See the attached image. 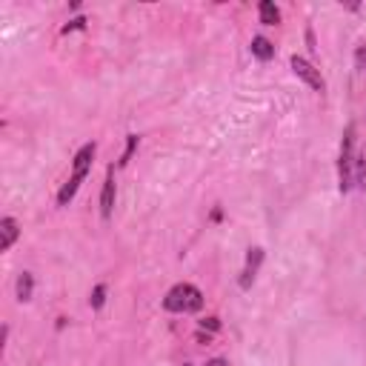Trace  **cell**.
I'll use <instances>...</instances> for the list:
<instances>
[{
	"label": "cell",
	"mask_w": 366,
	"mask_h": 366,
	"mask_svg": "<svg viewBox=\"0 0 366 366\" xmlns=\"http://www.w3.org/2000/svg\"><path fill=\"white\" fill-rule=\"evenodd\" d=\"M201 306H203V292L192 284H177L163 298L166 312H198Z\"/></svg>",
	"instance_id": "obj_1"
},
{
	"label": "cell",
	"mask_w": 366,
	"mask_h": 366,
	"mask_svg": "<svg viewBox=\"0 0 366 366\" xmlns=\"http://www.w3.org/2000/svg\"><path fill=\"white\" fill-rule=\"evenodd\" d=\"M355 126H346L343 144H341V160H338V175H341V192H349L355 187Z\"/></svg>",
	"instance_id": "obj_2"
},
{
	"label": "cell",
	"mask_w": 366,
	"mask_h": 366,
	"mask_svg": "<svg viewBox=\"0 0 366 366\" xmlns=\"http://www.w3.org/2000/svg\"><path fill=\"white\" fill-rule=\"evenodd\" d=\"M292 69H295V75L309 86V89H315V92H324L327 89V83H324V77H320V72L309 63V61H303V58H292Z\"/></svg>",
	"instance_id": "obj_3"
},
{
	"label": "cell",
	"mask_w": 366,
	"mask_h": 366,
	"mask_svg": "<svg viewBox=\"0 0 366 366\" xmlns=\"http://www.w3.org/2000/svg\"><path fill=\"white\" fill-rule=\"evenodd\" d=\"M92 158H95V144H86V146L75 155L72 175H75V177H80V180H86V175H89V169H92Z\"/></svg>",
	"instance_id": "obj_4"
},
{
	"label": "cell",
	"mask_w": 366,
	"mask_h": 366,
	"mask_svg": "<svg viewBox=\"0 0 366 366\" xmlns=\"http://www.w3.org/2000/svg\"><path fill=\"white\" fill-rule=\"evenodd\" d=\"M112 209H115V169H109V175L103 180V192H101V215H103V220L112 217Z\"/></svg>",
	"instance_id": "obj_5"
},
{
	"label": "cell",
	"mask_w": 366,
	"mask_h": 366,
	"mask_svg": "<svg viewBox=\"0 0 366 366\" xmlns=\"http://www.w3.org/2000/svg\"><path fill=\"white\" fill-rule=\"evenodd\" d=\"M18 235H20V229H18L15 217H4V220H0V249L9 252L12 244L18 241Z\"/></svg>",
	"instance_id": "obj_6"
},
{
	"label": "cell",
	"mask_w": 366,
	"mask_h": 366,
	"mask_svg": "<svg viewBox=\"0 0 366 366\" xmlns=\"http://www.w3.org/2000/svg\"><path fill=\"white\" fill-rule=\"evenodd\" d=\"M260 260H263V249H249V258H246V269H244V274H241V289H249L252 286V281H255V272H258V266H260Z\"/></svg>",
	"instance_id": "obj_7"
},
{
	"label": "cell",
	"mask_w": 366,
	"mask_h": 366,
	"mask_svg": "<svg viewBox=\"0 0 366 366\" xmlns=\"http://www.w3.org/2000/svg\"><path fill=\"white\" fill-rule=\"evenodd\" d=\"M258 12H260V23L263 26H278L281 23V9L272 4V0H263V4L258 6Z\"/></svg>",
	"instance_id": "obj_8"
},
{
	"label": "cell",
	"mask_w": 366,
	"mask_h": 366,
	"mask_svg": "<svg viewBox=\"0 0 366 366\" xmlns=\"http://www.w3.org/2000/svg\"><path fill=\"white\" fill-rule=\"evenodd\" d=\"M252 55L258 61H272L274 58V46L266 37H252Z\"/></svg>",
	"instance_id": "obj_9"
},
{
	"label": "cell",
	"mask_w": 366,
	"mask_h": 366,
	"mask_svg": "<svg viewBox=\"0 0 366 366\" xmlns=\"http://www.w3.org/2000/svg\"><path fill=\"white\" fill-rule=\"evenodd\" d=\"M80 183H83V180H80V177H75V175L63 183V189L58 192V203H61V206H69V201H72V198L77 195V189H80Z\"/></svg>",
	"instance_id": "obj_10"
},
{
	"label": "cell",
	"mask_w": 366,
	"mask_h": 366,
	"mask_svg": "<svg viewBox=\"0 0 366 366\" xmlns=\"http://www.w3.org/2000/svg\"><path fill=\"white\" fill-rule=\"evenodd\" d=\"M32 289H34L32 274H29V272H23L20 278H18V298H20V301H29V298H32Z\"/></svg>",
	"instance_id": "obj_11"
},
{
	"label": "cell",
	"mask_w": 366,
	"mask_h": 366,
	"mask_svg": "<svg viewBox=\"0 0 366 366\" xmlns=\"http://www.w3.org/2000/svg\"><path fill=\"white\" fill-rule=\"evenodd\" d=\"M103 301H106V286H95V292H92V298H89L92 309H101Z\"/></svg>",
	"instance_id": "obj_12"
},
{
	"label": "cell",
	"mask_w": 366,
	"mask_h": 366,
	"mask_svg": "<svg viewBox=\"0 0 366 366\" xmlns=\"http://www.w3.org/2000/svg\"><path fill=\"white\" fill-rule=\"evenodd\" d=\"M134 146H137V134H129V146H126V152H123V158H120V166H126V163H129V158H132Z\"/></svg>",
	"instance_id": "obj_13"
},
{
	"label": "cell",
	"mask_w": 366,
	"mask_h": 366,
	"mask_svg": "<svg viewBox=\"0 0 366 366\" xmlns=\"http://www.w3.org/2000/svg\"><path fill=\"white\" fill-rule=\"evenodd\" d=\"M201 327L209 329V332H217V329H220V320H217V317H206V320H201Z\"/></svg>",
	"instance_id": "obj_14"
},
{
	"label": "cell",
	"mask_w": 366,
	"mask_h": 366,
	"mask_svg": "<svg viewBox=\"0 0 366 366\" xmlns=\"http://www.w3.org/2000/svg\"><path fill=\"white\" fill-rule=\"evenodd\" d=\"M355 63H358V69H366V46H360V49H358Z\"/></svg>",
	"instance_id": "obj_15"
},
{
	"label": "cell",
	"mask_w": 366,
	"mask_h": 366,
	"mask_svg": "<svg viewBox=\"0 0 366 366\" xmlns=\"http://www.w3.org/2000/svg\"><path fill=\"white\" fill-rule=\"evenodd\" d=\"M83 23H86L83 18H77V20H72V23H66V26H63V34H69L72 29H83Z\"/></svg>",
	"instance_id": "obj_16"
},
{
	"label": "cell",
	"mask_w": 366,
	"mask_h": 366,
	"mask_svg": "<svg viewBox=\"0 0 366 366\" xmlns=\"http://www.w3.org/2000/svg\"><path fill=\"white\" fill-rule=\"evenodd\" d=\"M206 366H229V363H226V360H223V358H215V360H209V363H206Z\"/></svg>",
	"instance_id": "obj_17"
}]
</instances>
